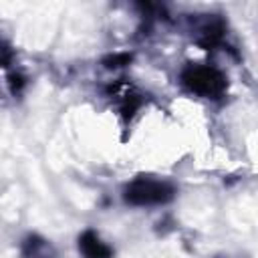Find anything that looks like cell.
Here are the masks:
<instances>
[{
	"label": "cell",
	"mask_w": 258,
	"mask_h": 258,
	"mask_svg": "<svg viewBox=\"0 0 258 258\" xmlns=\"http://www.w3.org/2000/svg\"><path fill=\"white\" fill-rule=\"evenodd\" d=\"M79 250L85 258H113V250L101 242L99 234L93 230H87L79 238Z\"/></svg>",
	"instance_id": "3"
},
{
	"label": "cell",
	"mask_w": 258,
	"mask_h": 258,
	"mask_svg": "<svg viewBox=\"0 0 258 258\" xmlns=\"http://www.w3.org/2000/svg\"><path fill=\"white\" fill-rule=\"evenodd\" d=\"M129 60H131V54H127V52H123V54H111V56L105 58V67L115 69V67H123V64H127Z\"/></svg>",
	"instance_id": "5"
},
{
	"label": "cell",
	"mask_w": 258,
	"mask_h": 258,
	"mask_svg": "<svg viewBox=\"0 0 258 258\" xmlns=\"http://www.w3.org/2000/svg\"><path fill=\"white\" fill-rule=\"evenodd\" d=\"M181 81L191 93L202 95V97L216 99L226 91V77L214 67H204V64L194 67L191 64L183 71Z\"/></svg>",
	"instance_id": "2"
},
{
	"label": "cell",
	"mask_w": 258,
	"mask_h": 258,
	"mask_svg": "<svg viewBox=\"0 0 258 258\" xmlns=\"http://www.w3.org/2000/svg\"><path fill=\"white\" fill-rule=\"evenodd\" d=\"M22 258H56V254L44 238L32 234L22 244Z\"/></svg>",
	"instance_id": "4"
},
{
	"label": "cell",
	"mask_w": 258,
	"mask_h": 258,
	"mask_svg": "<svg viewBox=\"0 0 258 258\" xmlns=\"http://www.w3.org/2000/svg\"><path fill=\"white\" fill-rule=\"evenodd\" d=\"M175 189L167 181L153 179V177H137L125 187V202L131 206H159L167 204L173 198Z\"/></svg>",
	"instance_id": "1"
}]
</instances>
